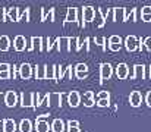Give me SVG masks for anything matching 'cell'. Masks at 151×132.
Instances as JSON below:
<instances>
[{"instance_id":"obj_21","label":"cell","mask_w":151,"mask_h":132,"mask_svg":"<svg viewBox=\"0 0 151 132\" xmlns=\"http://www.w3.org/2000/svg\"><path fill=\"white\" fill-rule=\"evenodd\" d=\"M10 47V41L7 35H0V53L1 51H7Z\"/></svg>"},{"instance_id":"obj_12","label":"cell","mask_w":151,"mask_h":132,"mask_svg":"<svg viewBox=\"0 0 151 132\" xmlns=\"http://www.w3.org/2000/svg\"><path fill=\"white\" fill-rule=\"evenodd\" d=\"M129 103L132 107H139L141 103H142V95L139 91H132L131 95H129Z\"/></svg>"},{"instance_id":"obj_22","label":"cell","mask_w":151,"mask_h":132,"mask_svg":"<svg viewBox=\"0 0 151 132\" xmlns=\"http://www.w3.org/2000/svg\"><path fill=\"white\" fill-rule=\"evenodd\" d=\"M4 132H16V122L13 119H4Z\"/></svg>"},{"instance_id":"obj_30","label":"cell","mask_w":151,"mask_h":132,"mask_svg":"<svg viewBox=\"0 0 151 132\" xmlns=\"http://www.w3.org/2000/svg\"><path fill=\"white\" fill-rule=\"evenodd\" d=\"M109 104H110V98H100L97 101V106L99 107H107Z\"/></svg>"},{"instance_id":"obj_45","label":"cell","mask_w":151,"mask_h":132,"mask_svg":"<svg viewBox=\"0 0 151 132\" xmlns=\"http://www.w3.org/2000/svg\"><path fill=\"white\" fill-rule=\"evenodd\" d=\"M142 21L144 22H151V15H142Z\"/></svg>"},{"instance_id":"obj_27","label":"cell","mask_w":151,"mask_h":132,"mask_svg":"<svg viewBox=\"0 0 151 132\" xmlns=\"http://www.w3.org/2000/svg\"><path fill=\"white\" fill-rule=\"evenodd\" d=\"M94 41H96V44H99L103 50H106V38L104 37H96Z\"/></svg>"},{"instance_id":"obj_24","label":"cell","mask_w":151,"mask_h":132,"mask_svg":"<svg viewBox=\"0 0 151 132\" xmlns=\"http://www.w3.org/2000/svg\"><path fill=\"white\" fill-rule=\"evenodd\" d=\"M93 97H94V92H91V91H87V92L84 94V106H85V107H93V106H94Z\"/></svg>"},{"instance_id":"obj_11","label":"cell","mask_w":151,"mask_h":132,"mask_svg":"<svg viewBox=\"0 0 151 132\" xmlns=\"http://www.w3.org/2000/svg\"><path fill=\"white\" fill-rule=\"evenodd\" d=\"M125 22L126 21V12H125V7H114L113 9V22Z\"/></svg>"},{"instance_id":"obj_2","label":"cell","mask_w":151,"mask_h":132,"mask_svg":"<svg viewBox=\"0 0 151 132\" xmlns=\"http://www.w3.org/2000/svg\"><path fill=\"white\" fill-rule=\"evenodd\" d=\"M139 43H141V38H137L135 35H128L125 38V47L128 51H135L139 48Z\"/></svg>"},{"instance_id":"obj_14","label":"cell","mask_w":151,"mask_h":132,"mask_svg":"<svg viewBox=\"0 0 151 132\" xmlns=\"http://www.w3.org/2000/svg\"><path fill=\"white\" fill-rule=\"evenodd\" d=\"M129 74V69H128V65L126 63H119L116 66V75L119 79H125Z\"/></svg>"},{"instance_id":"obj_33","label":"cell","mask_w":151,"mask_h":132,"mask_svg":"<svg viewBox=\"0 0 151 132\" xmlns=\"http://www.w3.org/2000/svg\"><path fill=\"white\" fill-rule=\"evenodd\" d=\"M109 47L111 51H119L122 48V44H114V43H109Z\"/></svg>"},{"instance_id":"obj_25","label":"cell","mask_w":151,"mask_h":132,"mask_svg":"<svg viewBox=\"0 0 151 132\" xmlns=\"http://www.w3.org/2000/svg\"><path fill=\"white\" fill-rule=\"evenodd\" d=\"M56 72H57V65L47 66V71H46V78H47V79H56Z\"/></svg>"},{"instance_id":"obj_23","label":"cell","mask_w":151,"mask_h":132,"mask_svg":"<svg viewBox=\"0 0 151 132\" xmlns=\"http://www.w3.org/2000/svg\"><path fill=\"white\" fill-rule=\"evenodd\" d=\"M46 71H47V66L46 65L37 66L35 68V79H44L46 78Z\"/></svg>"},{"instance_id":"obj_18","label":"cell","mask_w":151,"mask_h":132,"mask_svg":"<svg viewBox=\"0 0 151 132\" xmlns=\"http://www.w3.org/2000/svg\"><path fill=\"white\" fill-rule=\"evenodd\" d=\"M51 132H65V122L62 119H54L51 123Z\"/></svg>"},{"instance_id":"obj_8","label":"cell","mask_w":151,"mask_h":132,"mask_svg":"<svg viewBox=\"0 0 151 132\" xmlns=\"http://www.w3.org/2000/svg\"><path fill=\"white\" fill-rule=\"evenodd\" d=\"M19 75L22 79H29L32 75V66L29 63H22L19 66Z\"/></svg>"},{"instance_id":"obj_43","label":"cell","mask_w":151,"mask_h":132,"mask_svg":"<svg viewBox=\"0 0 151 132\" xmlns=\"http://www.w3.org/2000/svg\"><path fill=\"white\" fill-rule=\"evenodd\" d=\"M46 13H47V9L43 7V9H41V21H43V22H46Z\"/></svg>"},{"instance_id":"obj_38","label":"cell","mask_w":151,"mask_h":132,"mask_svg":"<svg viewBox=\"0 0 151 132\" xmlns=\"http://www.w3.org/2000/svg\"><path fill=\"white\" fill-rule=\"evenodd\" d=\"M75 75L78 79H85L88 76V72H75Z\"/></svg>"},{"instance_id":"obj_48","label":"cell","mask_w":151,"mask_h":132,"mask_svg":"<svg viewBox=\"0 0 151 132\" xmlns=\"http://www.w3.org/2000/svg\"><path fill=\"white\" fill-rule=\"evenodd\" d=\"M1 101L4 103V94H1V92H0V106H1Z\"/></svg>"},{"instance_id":"obj_26","label":"cell","mask_w":151,"mask_h":132,"mask_svg":"<svg viewBox=\"0 0 151 132\" xmlns=\"http://www.w3.org/2000/svg\"><path fill=\"white\" fill-rule=\"evenodd\" d=\"M75 72H88V66L85 63H78L75 66Z\"/></svg>"},{"instance_id":"obj_17","label":"cell","mask_w":151,"mask_h":132,"mask_svg":"<svg viewBox=\"0 0 151 132\" xmlns=\"http://www.w3.org/2000/svg\"><path fill=\"white\" fill-rule=\"evenodd\" d=\"M144 75H145V66L144 65H135L134 66V74H132V79H137V78H142L144 79Z\"/></svg>"},{"instance_id":"obj_13","label":"cell","mask_w":151,"mask_h":132,"mask_svg":"<svg viewBox=\"0 0 151 132\" xmlns=\"http://www.w3.org/2000/svg\"><path fill=\"white\" fill-rule=\"evenodd\" d=\"M25 45H27V38L24 35H16L15 40H13V48L16 51H24L25 50Z\"/></svg>"},{"instance_id":"obj_44","label":"cell","mask_w":151,"mask_h":132,"mask_svg":"<svg viewBox=\"0 0 151 132\" xmlns=\"http://www.w3.org/2000/svg\"><path fill=\"white\" fill-rule=\"evenodd\" d=\"M90 38H88V37H87V38H85V40H84V44H85V50H87V51H90Z\"/></svg>"},{"instance_id":"obj_47","label":"cell","mask_w":151,"mask_h":132,"mask_svg":"<svg viewBox=\"0 0 151 132\" xmlns=\"http://www.w3.org/2000/svg\"><path fill=\"white\" fill-rule=\"evenodd\" d=\"M68 74H69V79H72V66H68Z\"/></svg>"},{"instance_id":"obj_4","label":"cell","mask_w":151,"mask_h":132,"mask_svg":"<svg viewBox=\"0 0 151 132\" xmlns=\"http://www.w3.org/2000/svg\"><path fill=\"white\" fill-rule=\"evenodd\" d=\"M21 106L25 107H34V92H22L21 94Z\"/></svg>"},{"instance_id":"obj_41","label":"cell","mask_w":151,"mask_h":132,"mask_svg":"<svg viewBox=\"0 0 151 132\" xmlns=\"http://www.w3.org/2000/svg\"><path fill=\"white\" fill-rule=\"evenodd\" d=\"M0 71H10V65L9 63H0Z\"/></svg>"},{"instance_id":"obj_42","label":"cell","mask_w":151,"mask_h":132,"mask_svg":"<svg viewBox=\"0 0 151 132\" xmlns=\"http://www.w3.org/2000/svg\"><path fill=\"white\" fill-rule=\"evenodd\" d=\"M145 103H147L148 107H151V91H148L147 95H145Z\"/></svg>"},{"instance_id":"obj_9","label":"cell","mask_w":151,"mask_h":132,"mask_svg":"<svg viewBox=\"0 0 151 132\" xmlns=\"http://www.w3.org/2000/svg\"><path fill=\"white\" fill-rule=\"evenodd\" d=\"M68 103H69V106L70 107H78L79 106V103H81V95H79V92H76V91H70L69 94H68Z\"/></svg>"},{"instance_id":"obj_37","label":"cell","mask_w":151,"mask_h":132,"mask_svg":"<svg viewBox=\"0 0 151 132\" xmlns=\"http://www.w3.org/2000/svg\"><path fill=\"white\" fill-rule=\"evenodd\" d=\"M144 47H145L148 51H151V37H147V38L144 40Z\"/></svg>"},{"instance_id":"obj_15","label":"cell","mask_w":151,"mask_h":132,"mask_svg":"<svg viewBox=\"0 0 151 132\" xmlns=\"http://www.w3.org/2000/svg\"><path fill=\"white\" fill-rule=\"evenodd\" d=\"M57 50H59V51H62V50L70 51V50H72V48H70V38H69V37H60V38H59V44H57Z\"/></svg>"},{"instance_id":"obj_1","label":"cell","mask_w":151,"mask_h":132,"mask_svg":"<svg viewBox=\"0 0 151 132\" xmlns=\"http://www.w3.org/2000/svg\"><path fill=\"white\" fill-rule=\"evenodd\" d=\"M94 18H96V10H94V7L85 6V7L82 9V22H81V27H85L87 22H93Z\"/></svg>"},{"instance_id":"obj_32","label":"cell","mask_w":151,"mask_h":132,"mask_svg":"<svg viewBox=\"0 0 151 132\" xmlns=\"http://www.w3.org/2000/svg\"><path fill=\"white\" fill-rule=\"evenodd\" d=\"M25 21V22H29V9L27 7L25 10H24V13H22V16H21V21Z\"/></svg>"},{"instance_id":"obj_28","label":"cell","mask_w":151,"mask_h":132,"mask_svg":"<svg viewBox=\"0 0 151 132\" xmlns=\"http://www.w3.org/2000/svg\"><path fill=\"white\" fill-rule=\"evenodd\" d=\"M54 15H56V10L54 9H49V13H46V21L54 22Z\"/></svg>"},{"instance_id":"obj_46","label":"cell","mask_w":151,"mask_h":132,"mask_svg":"<svg viewBox=\"0 0 151 132\" xmlns=\"http://www.w3.org/2000/svg\"><path fill=\"white\" fill-rule=\"evenodd\" d=\"M0 132H4V120H0Z\"/></svg>"},{"instance_id":"obj_19","label":"cell","mask_w":151,"mask_h":132,"mask_svg":"<svg viewBox=\"0 0 151 132\" xmlns=\"http://www.w3.org/2000/svg\"><path fill=\"white\" fill-rule=\"evenodd\" d=\"M7 18L13 22H19L21 21V15H19V9L18 7H12L7 10Z\"/></svg>"},{"instance_id":"obj_7","label":"cell","mask_w":151,"mask_h":132,"mask_svg":"<svg viewBox=\"0 0 151 132\" xmlns=\"http://www.w3.org/2000/svg\"><path fill=\"white\" fill-rule=\"evenodd\" d=\"M78 22V9L76 7H69L66 12V18H65V24H75Z\"/></svg>"},{"instance_id":"obj_6","label":"cell","mask_w":151,"mask_h":132,"mask_svg":"<svg viewBox=\"0 0 151 132\" xmlns=\"http://www.w3.org/2000/svg\"><path fill=\"white\" fill-rule=\"evenodd\" d=\"M49 106L50 107H62V92H50L49 94Z\"/></svg>"},{"instance_id":"obj_31","label":"cell","mask_w":151,"mask_h":132,"mask_svg":"<svg viewBox=\"0 0 151 132\" xmlns=\"http://www.w3.org/2000/svg\"><path fill=\"white\" fill-rule=\"evenodd\" d=\"M109 43L122 44V38H120V35H111V37L109 38Z\"/></svg>"},{"instance_id":"obj_5","label":"cell","mask_w":151,"mask_h":132,"mask_svg":"<svg viewBox=\"0 0 151 132\" xmlns=\"http://www.w3.org/2000/svg\"><path fill=\"white\" fill-rule=\"evenodd\" d=\"M4 104H6L7 107H10V109L18 104V95H16L15 91H7V92L4 94Z\"/></svg>"},{"instance_id":"obj_35","label":"cell","mask_w":151,"mask_h":132,"mask_svg":"<svg viewBox=\"0 0 151 132\" xmlns=\"http://www.w3.org/2000/svg\"><path fill=\"white\" fill-rule=\"evenodd\" d=\"M10 78V71H0V79H9Z\"/></svg>"},{"instance_id":"obj_29","label":"cell","mask_w":151,"mask_h":132,"mask_svg":"<svg viewBox=\"0 0 151 132\" xmlns=\"http://www.w3.org/2000/svg\"><path fill=\"white\" fill-rule=\"evenodd\" d=\"M40 106H41V97L38 92H34V109H37Z\"/></svg>"},{"instance_id":"obj_39","label":"cell","mask_w":151,"mask_h":132,"mask_svg":"<svg viewBox=\"0 0 151 132\" xmlns=\"http://www.w3.org/2000/svg\"><path fill=\"white\" fill-rule=\"evenodd\" d=\"M68 132H81V128L73 126V125H68Z\"/></svg>"},{"instance_id":"obj_40","label":"cell","mask_w":151,"mask_h":132,"mask_svg":"<svg viewBox=\"0 0 151 132\" xmlns=\"http://www.w3.org/2000/svg\"><path fill=\"white\" fill-rule=\"evenodd\" d=\"M141 15H151V6H144L141 10Z\"/></svg>"},{"instance_id":"obj_49","label":"cell","mask_w":151,"mask_h":132,"mask_svg":"<svg viewBox=\"0 0 151 132\" xmlns=\"http://www.w3.org/2000/svg\"><path fill=\"white\" fill-rule=\"evenodd\" d=\"M150 78H151V72H150Z\"/></svg>"},{"instance_id":"obj_10","label":"cell","mask_w":151,"mask_h":132,"mask_svg":"<svg viewBox=\"0 0 151 132\" xmlns=\"http://www.w3.org/2000/svg\"><path fill=\"white\" fill-rule=\"evenodd\" d=\"M43 38L41 37H31V45L28 47L29 51L32 50H38V51H43L44 50V45H43Z\"/></svg>"},{"instance_id":"obj_20","label":"cell","mask_w":151,"mask_h":132,"mask_svg":"<svg viewBox=\"0 0 151 132\" xmlns=\"http://www.w3.org/2000/svg\"><path fill=\"white\" fill-rule=\"evenodd\" d=\"M19 131L21 132H32V123L29 119H22L19 123Z\"/></svg>"},{"instance_id":"obj_34","label":"cell","mask_w":151,"mask_h":132,"mask_svg":"<svg viewBox=\"0 0 151 132\" xmlns=\"http://www.w3.org/2000/svg\"><path fill=\"white\" fill-rule=\"evenodd\" d=\"M126 18L131 19L132 22H137V9H132L131 13H129V16H126Z\"/></svg>"},{"instance_id":"obj_16","label":"cell","mask_w":151,"mask_h":132,"mask_svg":"<svg viewBox=\"0 0 151 132\" xmlns=\"http://www.w3.org/2000/svg\"><path fill=\"white\" fill-rule=\"evenodd\" d=\"M35 129L37 132H49L51 131V125H49V122H46L44 119L35 120Z\"/></svg>"},{"instance_id":"obj_36","label":"cell","mask_w":151,"mask_h":132,"mask_svg":"<svg viewBox=\"0 0 151 132\" xmlns=\"http://www.w3.org/2000/svg\"><path fill=\"white\" fill-rule=\"evenodd\" d=\"M97 98H99V100H100V98H110V94H109L107 91H101V92L97 94Z\"/></svg>"},{"instance_id":"obj_3","label":"cell","mask_w":151,"mask_h":132,"mask_svg":"<svg viewBox=\"0 0 151 132\" xmlns=\"http://www.w3.org/2000/svg\"><path fill=\"white\" fill-rule=\"evenodd\" d=\"M111 74H113V68L110 63H103L100 66V79L101 82H104L106 79H110L111 78Z\"/></svg>"}]
</instances>
